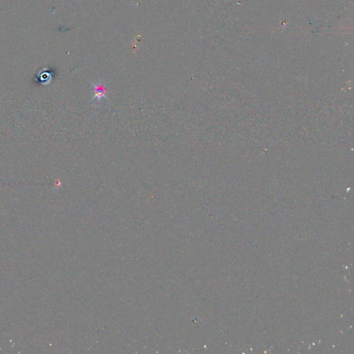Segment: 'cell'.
<instances>
[{
	"label": "cell",
	"mask_w": 354,
	"mask_h": 354,
	"mask_svg": "<svg viewBox=\"0 0 354 354\" xmlns=\"http://www.w3.org/2000/svg\"><path fill=\"white\" fill-rule=\"evenodd\" d=\"M94 87V96L92 100H96V102L99 103L103 98H106V87L105 85L102 83H92Z\"/></svg>",
	"instance_id": "6da1fadb"
}]
</instances>
